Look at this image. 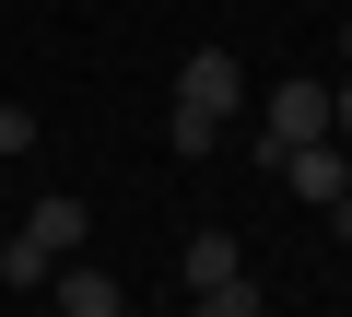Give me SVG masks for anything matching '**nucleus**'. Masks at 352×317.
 <instances>
[{
  "mask_svg": "<svg viewBox=\"0 0 352 317\" xmlns=\"http://www.w3.org/2000/svg\"><path fill=\"white\" fill-rule=\"evenodd\" d=\"M235 106H247V71H235V47H188V71H176V153H188V165H200V153L235 129Z\"/></svg>",
  "mask_w": 352,
  "mask_h": 317,
  "instance_id": "f257e3e1",
  "label": "nucleus"
},
{
  "mask_svg": "<svg viewBox=\"0 0 352 317\" xmlns=\"http://www.w3.org/2000/svg\"><path fill=\"white\" fill-rule=\"evenodd\" d=\"M294 141H329V83H305V71L270 83V129H258V165H270V177H282Z\"/></svg>",
  "mask_w": 352,
  "mask_h": 317,
  "instance_id": "f03ea898",
  "label": "nucleus"
},
{
  "mask_svg": "<svg viewBox=\"0 0 352 317\" xmlns=\"http://www.w3.org/2000/svg\"><path fill=\"white\" fill-rule=\"evenodd\" d=\"M282 188H294V200H317V212H329V200H352V141H294V153H282Z\"/></svg>",
  "mask_w": 352,
  "mask_h": 317,
  "instance_id": "7ed1b4c3",
  "label": "nucleus"
},
{
  "mask_svg": "<svg viewBox=\"0 0 352 317\" xmlns=\"http://www.w3.org/2000/svg\"><path fill=\"white\" fill-rule=\"evenodd\" d=\"M47 294H59V317H118L129 294H118V270H94V259H59L47 270Z\"/></svg>",
  "mask_w": 352,
  "mask_h": 317,
  "instance_id": "20e7f679",
  "label": "nucleus"
},
{
  "mask_svg": "<svg viewBox=\"0 0 352 317\" xmlns=\"http://www.w3.org/2000/svg\"><path fill=\"white\" fill-rule=\"evenodd\" d=\"M24 235H36V247H47V259H82V235H94V212H82V200H71V188H47V200H36V212H24Z\"/></svg>",
  "mask_w": 352,
  "mask_h": 317,
  "instance_id": "39448f33",
  "label": "nucleus"
},
{
  "mask_svg": "<svg viewBox=\"0 0 352 317\" xmlns=\"http://www.w3.org/2000/svg\"><path fill=\"white\" fill-rule=\"evenodd\" d=\"M47 270H59V259H47V247H36L24 223L0 235V294H47Z\"/></svg>",
  "mask_w": 352,
  "mask_h": 317,
  "instance_id": "423d86ee",
  "label": "nucleus"
},
{
  "mask_svg": "<svg viewBox=\"0 0 352 317\" xmlns=\"http://www.w3.org/2000/svg\"><path fill=\"white\" fill-rule=\"evenodd\" d=\"M235 270H247V247H235L223 223H200V235H188V294H200V282H235Z\"/></svg>",
  "mask_w": 352,
  "mask_h": 317,
  "instance_id": "0eeeda50",
  "label": "nucleus"
},
{
  "mask_svg": "<svg viewBox=\"0 0 352 317\" xmlns=\"http://www.w3.org/2000/svg\"><path fill=\"white\" fill-rule=\"evenodd\" d=\"M188 317H270V294H258V270H235V282H200Z\"/></svg>",
  "mask_w": 352,
  "mask_h": 317,
  "instance_id": "6e6552de",
  "label": "nucleus"
},
{
  "mask_svg": "<svg viewBox=\"0 0 352 317\" xmlns=\"http://www.w3.org/2000/svg\"><path fill=\"white\" fill-rule=\"evenodd\" d=\"M12 153H36V118H24L12 94H0V165H12Z\"/></svg>",
  "mask_w": 352,
  "mask_h": 317,
  "instance_id": "1a4fd4ad",
  "label": "nucleus"
},
{
  "mask_svg": "<svg viewBox=\"0 0 352 317\" xmlns=\"http://www.w3.org/2000/svg\"><path fill=\"white\" fill-rule=\"evenodd\" d=\"M329 141H352V83H329Z\"/></svg>",
  "mask_w": 352,
  "mask_h": 317,
  "instance_id": "9d476101",
  "label": "nucleus"
},
{
  "mask_svg": "<svg viewBox=\"0 0 352 317\" xmlns=\"http://www.w3.org/2000/svg\"><path fill=\"white\" fill-rule=\"evenodd\" d=\"M340 59H352V36H340Z\"/></svg>",
  "mask_w": 352,
  "mask_h": 317,
  "instance_id": "9b49d317",
  "label": "nucleus"
},
{
  "mask_svg": "<svg viewBox=\"0 0 352 317\" xmlns=\"http://www.w3.org/2000/svg\"><path fill=\"white\" fill-rule=\"evenodd\" d=\"M340 259H352V247H340Z\"/></svg>",
  "mask_w": 352,
  "mask_h": 317,
  "instance_id": "f8f14e48",
  "label": "nucleus"
}]
</instances>
